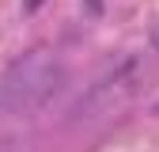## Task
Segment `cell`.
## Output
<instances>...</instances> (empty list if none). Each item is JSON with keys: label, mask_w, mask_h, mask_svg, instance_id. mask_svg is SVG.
I'll use <instances>...</instances> for the list:
<instances>
[{"label": "cell", "mask_w": 159, "mask_h": 152, "mask_svg": "<svg viewBox=\"0 0 159 152\" xmlns=\"http://www.w3.org/2000/svg\"><path fill=\"white\" fill-rule=\"evenodd\" d=\"M140 80H144V65L140 57H125L121 65H114L95 88H87V95L76 103L72 118H106V114L121 110L136 91H140Z\"/></svg>", "instance_id": "cell-2"}, {"label": "cell", "mask_w": 159, "mask_h": 152, "mask_svg": "<svg viewBox=\"0 0 159 152\" xmlns=\"http://www.w3.org/2000/svg\"><path fill=\"white\" fill-rule=\"evenodd\" d=\"M152 38H155V50H159V27H155V34H152Z\"/></svg>", "instance_id": "cell-4"}, {"label": "cell", "mask_w": 159, "mask_h": 152, "mask_svg": "<svg viewBox=\"0 0 159 152\" xmlns=\"http://www.w3.org/2000/svg\"><path fill=\"white\" fill-rule=\"evenodd\" d=\"M84 8H87L91 15H102V8H106V0H84Z\"/></svg>", "instance_id": "cell-3"}, {"label": "cell", "mask_w": 159, "mask_h": 152, "mask_svg": "<svg viewBox=\"0 0 159 152\" xmlns=\"http://www.w3.org/2000/svg\"><path fill=\"white\" fill-rule=\"evenodd\" d=\"M61 84H65V69L46 50L23 53L4 72V80H0V110H8V114H38L57 95Z\"/></svg>", "instance_id": "cell-1"}]
</instances>
